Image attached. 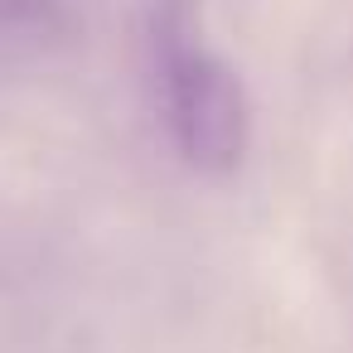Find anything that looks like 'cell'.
<instances>
[{"label": "cell", "mask_w": 353, "mask_h": 353, "mask_svg": "<svg viewBox=\"0 0 353 353\" xmlns=\"http://www.w3.org/2000/svg\"><path fill=\"white\" fill-rule=\"evenodd\" d=\"M160 73H165V112L179 155L208 174L237 170L252 141V102L232 63L218 59L194 34V25L174 20L165 30Z\"/></svg>", "instance_id": "cell-1"}]
</instances>
